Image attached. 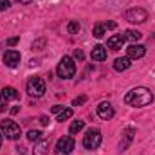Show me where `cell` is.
<instances>
[{"label":"cell","mask_w":155,"mask_h":155,"mask_svg":"<svg viewBox=\"0 0 155 155\" xmlns=\"http://www.w3.org/2000/svg\"><path fill=\"white\" fill-rule=\"evenodd\" d=\"M152 101H153V92L146 87H135L130 92H126V96H124V103L130 107H135V108L146 107Z\"/></svg>","instance_id":"cell-1"},{"label":"cell","mask_w":155,"mask_h":155,"mask_svg":"<svg viewBox=\"0 0 155 155\" xmlns=\"http://www.w3.org/2000/svg\"><path fill=\"white\" fill-rule=\"evenodd\" d=\"M58 76L61 79H71V78L76 74V63L71 56H63L58 63V69H56Z\"/></svg>","instance_id":"cell-2"},{"label":"cell","mask_w":155,"mask_h":155,"mask_svg":"<svg viewBox=\"0 0 155 155\" xmlns=\"http://www.w3.org/2000/svg\"><path fill=\"white\" fill-rule=\"evenodd\" d=\"M0 132H2V135H5V137L11 139V141H16V139L22 135L20 126H18L15 121H11V119H5V121L0 123Z\"/></svg>","instance_id":"cell-3"},{"label":"cell","mask_w":155,"mask_h":155,"mask_svg":"<svg viewBox=\"0 0 155 155\" xmlns=\"http://www.w3.org/2000/svg\"><path fill=\"white\" fill-rule=\"evenodd\" d=\"M27 94L31 97H41L45 94V81L38 76L29 78V81H27Z\"/></svg>","instance_id":"cell-4"},{"label":"cell","mask_w":155,"mask_h":155,"mask_svg":"<svg viewBox=\"0 0 155 155\" xmlns=\"http://www.w3.org/2000/svg\"><path fill=\"white\" fill-rule=\"evenodd\" d=\"M101 132L97 130V128H90L87 134H85V137H83V146L87 148V150H96L99 144H101Z\"/></svg>","instance_id":"cell-5"},{"label":"cell","mask_w":155,"mask_h":155,"mask_svg":"<svg viewBox=\"0 0 155 155\" xmlns=\"http://www.w3.org/2000/svg\"><path fill=\"white\" fill-rule=\"evenodd\" d=\"M124 18L130 24H144L148 20V11L143 9V7H132L124 13Z\"/></svg>","instance_id":"cell-6"},{"label":"cell","mask_w":155,"mask_h":155,"mask_svg":"<svg viewBox=\"0 0 155 155\" xmlns=\"http://www.w3.org/2000/svg\"><path fill=\"white\" fill-rule=\"evenodd\" d=\"M72 150H74V139L71 135H63L61 139H58L56 152H60L63 155H69V153H72Z\"/></svg>","instance_id":"cell-7"},{"label":"cell","mask_w":155,"mask_h":155,"mask_svg":"<svg viewBox=\"0 0 155 155\" xmlns=\"http://www.w3.org/2000/svg\"><path fill=\"white\" fill-rule=\"evenodd\" d=\"M97 116L101 117V119H105V121L112 119V117H114V107H112L108 101L99 103V105H97Z\"/></svg>","instance_id":"cell-8"},{"label":"cell","mask_w":155,"mask_h":155,"mask_svg":"<svg viewBox=\"0 0 155 155\" xmlns=\"http://www.w3.org/2000/svg\"><path fill=\"white\" fill-rule=\"evenodd\" d=\"M4 63H5V67H16L18 63H20V52L18 51H5L4 52Z\"/></svg>","instance_id":"cell-9"},{"label":"cell","mask_w":155,"mask_h":155,"mask_svg":"<svg viewBox=\"0 0 155 155\" xmlns=\"http://www.w3.org/2000/svg\"><path fill=\"white\" fill-rule=\"evenodd\" d=\"M144 52H146L144 45H139V43H132V45L126 49V54H128L130 60H139V58L144 56Z\"/></svg>","instance_id":"cell-10"},{"label":"cell","mask_w":155,"mask_h":155,"mask_svg":"<svg viewBox=\"0 0 155 155\" xmlns=\"http://www.w3.org/2000/svg\"><path fill=\"white\" fill-rule=\"evenodd\" d=\"M49 144H51V137H41L40 141H36V146L33 150V155H47Z\"/></svg>","instance_id":"cell-11"},{"label":"cell","mask_w":155,"mask_h":155,"mask_svg":"<svg viewBox=\"0 0 155 155\" xmlns=\"http://www.w3.org/2000/svg\"><path fill=\"white\" fill-rule=\"evenodd\" d=\"M134 135H135V130H134V128H124V132H123V143L119 144L121 152H124V150L130 146V143L134 141Z\"/></svg>","instance_id":"cell-12"},{"label":"cell","mask_w":155,"mask_h":155,"mask_svg":"<svg viewBox=\"0 0 155 155\" xmlns=\"http://www.w3.org/2000/svg\"><path fill=\"white\" fill-rule=\"evenodd\" d=\"M123 43H124V36L123 35H114V36H110L107 40V47L112 49V51H119L123 47Z\"/></svg>","instance_id":"cell-13"},{"label":"cell","mask_w":155,"mask_h":155,"mask_svg":"<svg viewBox=\"0 0 155 155\" xmlns=\"http://www.w3.org/2000/svg\"><path fill=\"white\" fill-rule=\"evenodd\" d=\"M90 58H92L94 61H103V60H107V49H105L103 45H96V47L92 49V52H90Z\"/></svg>","instance_id":"cell-14"},{"label":"cell","mask_w":155,"mask_h":155,"mask_svg":"<svg viewBox=\"0 0 155 155\" xmlns=\"http://www.w3.org/2000/svg\"><path fill=\"white\" fill-rule=\"evenodd\" d=\"M130 67H132V60H130L128 56L117 58L116 63H114V69H116L117 72H123V71H126V69H130Z\"/></svg>","instance_id":"cell-15"},{"label":"cell","mask_w":155,"mask_h":155,"mask_svg":"<svg viewBox=\"0 0 155 155\" xmlns=\"http://www.w3.org/2000/svg\"><path fill=\"white\" fill-rule=\"evenodd\" d=\"M2 96H4V99L7 101V99H18V90L15 88V87H5L4 90H2Z\"/></svg>","instance_id":"cell-16"},{"label":"cell","mask_w":155,"mask_h":155,"mask_svg":"<svg viewBox=\"0 0 155 155\" xmlns=\"http://www.w3.org/2000/svg\"><path fill=\"white\" fill-rule=\"evenodd\" d=\"M124 40H130V41H137V40H141V33L139 31H134V29H128V31H124Z\"/></svg>","instance_id":"cell-17"},{"label":"cell","mask_w":155,"mask_h":155,"mask_svg":"<svg viewBox=\"0 0 155 155\" xmlns=\"http://www.w3.org/2000/svg\"><path fill=\"white\" fill-rule=\"evenodd\" d=\"M79 29H81V25H79V22H78V20H71V22H69V25H67L69 35H78V33H79Z\"/></svg>","instance_id":"cell-18"},{"label":"cell","mask_w":155,"mask_h":155,"mask_svg":"<svg viewBox=\"0 0 155 155\" xmlns=\"http://www.w3.org/2000/svg\"><path fill=\"white\" fill-rule=\"evenodd\" d=\"M83 128H85V123H83V121H72L69 132H71V134H78V132H81Z\"/></svg>","instance_id":"cell-19"},{"label":"cell","mask_w":155,"mask_h":155,"mask_svg":"<svg viewBox=\"0 0 155 155\" xmlns=\"http://www.w3.org/2000/svg\"><path fill=\"white\" fill-rule=\"evenodd\" d=\"M72 114H74V112H72V108H65V110H61V112L58 114V121H60V123H63V121L71 119Z\"/></svg>","instance_id":"cell-20"},{"label":"cell","mask_w":155,"mask_h":155,"mask_svg":"<svg viewBox=\"0 0 155 155\" xmlns=\"http://www.w3.org/2000/svg\"><path fill=\"white\" fill-rule=\"evenodd\" d=\"M105 33H107V29H105V25H101V24H97V25H94V31H92V35H94L96 38H103V36H105Z\"/></svg>","instance_id":"cell-21"},{"label":"cell","mask_w":155,"mask_h":155,"mask_svg":"<svg viewBox=\"0 0 155 155\" xmlns=\"http://www.w3.org/2000/svg\"><path fill=\"white\" fill-rule=\"evenodd\" d=\"M27 139L36 143V141L41 139V132H40V130H29V132H27Z\"/></svg>","instance_id":"cell-22"},{"label":"cell","mask_w":155,"mask_h":155,"mask_svg":"<svg viewBox=\"0 0 155 155\" xmlns=\"http://www.w3.org/2000/svg\"><path fill=\"white\" fill-rule=\"evenodd\" d=\"M43 47H45V38H40L36 41H33V49L35 51H41Z\"/></svg>","instance_id":"cell-23"},{"label":"cell","mask_w":155,"mask_h":155,"mask_svg":"<svg viewBox=\"0 0 155 155\" xmlns=\"http://www.w3.org/2000/svg\"><path fill=\"white\" fill-rule=\"evenodd\" d=\"M85 101H87V97H85V96H79V97H76V99L72 101V107H79V105H83Z\"/></svg>","instance_id":"cell-24"},{"label":"cell","mask_w":155,"mask_h":155,"mask_svg":"<svg viewBox=\"0 0 155 155\" xmlns=\"http://www.w3.org/2000/svg\"><path fill=\"white\" fill-rule=\"evenodd\" d=\"M74 58H76L78 61H83V58H85L83 51H79V49H76V51H74Z\"/></svg>","instance_id":"cell-25"},{"label":"cell","mask_w":155,"mask_h":155,"mask_svg":"<svg viewBox=\"0 0 155 155\" xmlns=\"http://www.w3.org/2000/svg\"><path fill=\"white\" fill-rule=\"evenodd\" d=\"M9 7V0H0V11H5Z\"/></svg>","instance_id":"cell-26"},{"label":"cell","mask_w":155,"mask_h":155,"mask_svg":"<svg viewBox=\"0 0 155 155\" xmlns=\"http://www.w3.org/2000/svg\"><path fill=\"white\" fill-rule=\"evenodd\" d=\"M18 40H20L18 36H15V38H9V40H7V45H16V43H18Z\"/></svg>","instance_id":"cell-27"},{"label":"cell","mask_w":155,"mask_h":155,"mask_svg":"<svg viewBox=\"0 0 155 155\" xmlns=\"http://www.w3.org/2000/svg\"><path fill=\"white\" fill-rule=\"evenodd\" d=\"M40 123H41L43 126H45V124H49V117H47V116H41V117H40Z\"/></svg>","instance_id":"cell-28"},{"label":"cell","mask_w":155,"mask_h":155,"mask_svg":"<svg viewBox=\"0 0 155 155\" xmlns=\"http://www.w3.org/2000/svg\"><path fill=\"white\" fill-rule=\"evenodd\" d=\"M61 110H63V107H60V105H54L52 107V112H56V114H60Z\"/></svg>","instance_id":"cell-29"},{"label":"cell","mask_w":155,"mask_h":155,"mask_svg":"<svg viewBox=\"0 0 155 155\" xmlns=\"http://www.w3.org/2000/svg\"><path fill=\"white\" fill-rule=\"evenodd\" d=\"M116 22H107V27H105V29H116Z\"/></svg>","instance_id":"cell-30"},{"label":"cell","mask_w":155,"mask_h":155,"mask_svg":"<svg viewBox=\"0 0 155 155\" xmlns=\"http://www.w3.org/2000/svg\"><path fill=\"white\" fill-rule=\"evenodd\" d=\"M16 2H18V4H31L33 0H16Z\"/></svg>","instance_id":"cell-31"},{"label":"cell","mask_w":155,"mask_h":155,"mask_svg":"<svg viewBox=\"0 0 155 155\" xmlns=\"http://www.w3.org/2000/svg\"><path fill=\"white\" fill-rule=\"evenodd\" d=\"M2 97H4V96H2V92H0V105H2Z\"/></svg>","instance_id":"cell-32"},{"label":"cell","mask_w":155,"mask_h":155,"mask_svg":"<svg viewBox=\"0 0 155 155\" xmlns=\"http://www.w3.org/2000/svg\"><path fill=\"white\" fill-rule=\"evenodd\" d=\"M0 146H2V132H0Z\"/></svg>","instance_id":"cell-33"},{"label":"cell","mask_w":155,"mask_h":155,"mask_svg":"<svg viewBox=\"0 0 155 155\" xmlns=\"http://www.w3.org/2000/svg\"><path fill=\"white\" fill-rule=\"evenodd\" d=\"M2 110H4V105H0V112H2Z\"/></svg>","instance_id":"cell-34"}]
</instances>
